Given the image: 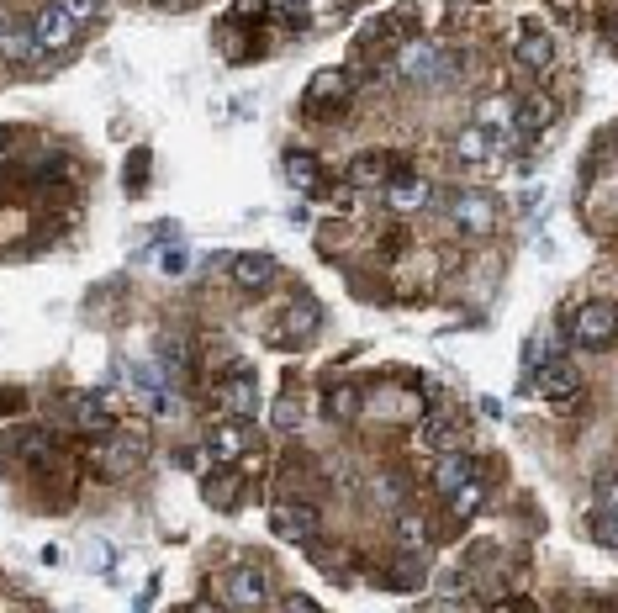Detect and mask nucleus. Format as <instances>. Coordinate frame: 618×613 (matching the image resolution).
I'll return each instance as SVG.
<instances>
[{
    "mask_svg": "<svg viewBox=\"0 0 618 613\" xmlns=\"http://www.w3.org/2000/svg\"><path fill=\"white\" fill-rule=\"evenodd\" d=\"M69 413H74V423H80V429H90V434H106V429H111V407H106L101 392H74V397H69Z\"/></svg>",
    "mask_w": 618,
    "mask_h": 613,
    "instance_id": "23",
    "label": "nucleus"
},
{
    "mask_svg": "<svg viewBox=\"0 0 618 613\" xmlns=\"http://www.w3.org/2000/svg\"><path fill=\"white\" fill-rule=\"evenodd\" d=\"M471 476H476V460L465 455V450H449V455L434 460V476H428V487H434L439 497H455Z\"/></svg>",
    "mask_w": 618,
    "mask_h": 613,
    "instance_id": "16",
    "label": "nucleus"
},
{
    "mask_svg": "<svg viewBox=\"0 0 618 613\" xmlns=\"http://www.w3.org/2000/svg\"><path fill=\"white\" fill-rule=\"evenodd\" d=\"M376 492H381V503H402V497H407V481H402L397 471H386V476L376 481Z\"/></svg>",
    "mask_w": 618,
    "mask_h": 613,
    "instance_id": "32",
    "label": "nucleus"
},
{
    "mask_svg": "<svg viewBox=\"0 0 618 613\" xmlns=\"http://www.w3.org/2000/svg\"><path fill=\"white\" fill-rule=\"evenodd\" d=\"M270 423H275L280 434H291L296 423H302V402H296V397H280V402L270 407Z\"/></svg>",
    "mask_w": 618,
    "mask_h": 613,
    "instance_id": "30",
    "label": "nucleus"
},
{
    "mask_svg": "<svg viewBox=\"0 0 618 613\" xmlns=\"http://www.w3.org/2000/svg\"><path fill=\"white\" fill-rule=\"evenodd\" d=\"M534 392L550 407H571L576 397H582V370L566 365V360H550L545 370H534Z\"/></svg>",
    "mask_w": 618,
    "mask_h": 613,
    "instance_id": "7",
    "label": "nucleus"
},
{
    "mask_svg": "<svg viewBox=\"0 0 618 613\" xmlns=\"http://www.w3.org/2000/svg\"><path fill=\"white\" fill-rule=\"evenodd\" d=\"M37 37H32V27H22V22H11L6 16V27H0V59L6 64H32L37 59Z\"/></svg>",
    "mask_w": 618,
    "mask_h": 613,
    "instance_id": "22",
    "label": "nucleus"
},
{
    "mask_svg": "<svg viewBox=\"0 0 618 613\" xmlns=\"http://www.w3.org/2000/svg\"><path fill=\"white\" fill-rule=\"evenodd\" d=\"M391 170H397V164H391V154H381V148H365V154L349 159V185H360V191H376V185H381V191H386V185L397 180Z\"/></svg>",
    "mask_w": 618,
    "mask_h": 613,
    "instance_id": "15",
    "label": "nucleus"
},
{
    "mask_svg": "<svg viewBox=\"0 0 618 613\" xmlns=\"http://www.w3.org/2000/svg\"><path fill=\"white\" fill-rule=\"evenodd\" d=\"M354 96V74L349 69H317L312 80H307V106H317V111H339L344 101Z\"/></svg>",
    "mask_w": 618,
    "mask_h": 613,
    "instance_id": "10",
    "label": "nucleus"
},
{
    "mask_svg": "<svg viewBox=\"0 0 618 613\" xmlns=\"http://www.w3.org/2000/svg\"><path fill=\"white\" fill-rule=\"evenodd\" d=\"M434 201V191H428V180L423 175H402V180H391L386 185V207L391 212H418Z\"/></svg>",
    "mask_w": 618,
    "mask_h": 613,
    "instance_id": "20",
    "label": "nucleus"
},
{
    "mask_svg": "<svg viewBox=\"0 0 618 613\" xmlns=\"http://www.w3.org/2000/svg\"><path fill=\"white\" fill-rule=\"evenodd\" d=\"M243 444H249V423L243 418H228V423H217V429L206 434V450H212L222 466H233V460L243 455Z\"/></svg>",
    "mask_w": 618,
    "mask_h": 613,
    "instance_id": "18",
    "label": "nucleus"
},
{
    "mask_svg": "<svg viewBox=\"0 0 618 613\" xmlns=\"http://www.w3.org/2000/svg\"><path fill=\"white\" fill-rule=\"evenodd\" d=\"M286 613H323V608H317L307 592H291V598H286Z\"/></svg>",
    "mask_w": 618,
    "mask_h": 613,
    "instance_id": "37",
    "label": "nucleus"
},
{
    "mask_svg": "<svg viewBox=\"0 0 618 613\" xmlns=\"http://www.w3.org/2000/svg\"><path fill=\"white\" fill-rule=\"evenodd\" d=\"M22 407H27L22 392H6V386H0V413H22Z\"/></svg>",
    "mask_w": 618,
    "mask_h": 613,
    "instance_id": "38",
    "label": "nucleus"
},
{
    "mask_svg": "<svg viewBox=\"0 0 618 613\" xmlns=\"http://www.w3.org/2000/svg\"><path fill=\"white\" fill-rule=\"evenodd\" d=\"M492 613H534V608H529V598H502V603H492Z\"/></svg>",
    "mask_w": 618,
    "mask_h": 613,
    "instance_id": "39",
    "label": "nucleus"
},
{
    "mask_svg": "<svg viewBox=\"0 0 618 613\" xmlns=\"http://www.w3.org/2000/svg\"><path fill=\"white\" fill-rule=\"evenodd\" d=\"M465 587H471V582H465V571H444V577H439V592H444V598H460Z\"/></svg>",
    "mask_w": 618,
    "mask_h": 613,
    "instance_id": "36",
    "label": "nucleus"
},
{
    "mask_svg": "<svg viewBox=\"0 0 618 613\" xmlns=\"http://www.w3.org/2000/svg\"><path fill=\"white\" fill-rule=\"evenodd\" d=\"M360 407H365V397L354 392V386H333L328 392V413L333 418H349V413H360Z\"/></svg>",
    "mask_w": 618,
    "mask_h": 613,
    "instance_id": "29",
    "label": "nucleus"
},
{
    "mask_svg": "<svg viewBox=\"0 0 618 613\" xmlns=\"http://www.w3.org/2000/svg\"><path fill=\"white\" fill-rule=\"evenodd\" d=\"M228 270H233V286H238V291H270V286H275V275H280L275 254H259V249L238 254Z\"/></svg>",
    "mask_w": 618,
    "mask_h": 613,
    "instance_id": "13",
    "label": "nucleus"
},
{
    "mask_svg": "<svg viewBox=\"0 0 618 613\" xmlns=\"http://www.w3.org/2000/svg\"><path fill=\"white\" fill-rule=\"evenodd\" d=\"M555 101L545 96V90H529V96H518V111H513V117H518V133L523 138H529V133H545V127L555 122Z\"/></svg>",
    "mask_w": 618,
    "mask_h": 613,
    "instance_id": "17",
    "label": "nucleus"
},
{
    "mask_svg": "<svg viewBox=\"0 0 618 613\" xmlns=\"http://www.w3.org/2000/svg\"><path fill=\"white\" fill-rule=\"evenodd\" d=\"M391 69H397V80H407V85H439V80H455L460 74V59L455 53H444V48H434V43H402L397 48V59H391Z\"/></svg>",
    "mask_w": 618,
    "mask_h": 613,
    "instance_id": "1",
    "label": "nucleus"
},
{
    "mask_svg": "<svg viewBox=\"0 0 618 613\" xmlns=\"http://www.w3.org/2000/svg\"><path fill=\"white\" fill-rule=\"evenodd\" d=\"M159 6H180V0H159Z\"/></svg>",
    "mask_w": 618,
    "mask_h": 613,
    "instance_id": "45",
    "label": "nucleus"
},
{
    "mask_svg": "<svg viewBox=\"0 0 618 613\" xmlns=\"http://www.w3.org/2000/svg\"><path fill=\"white\" fill-rule=\"evenodd\" d=\"M32 37H37V48H43V53H64V48L80 43V22H74L59 0H48V6L32 11Z\"/></svg>",
    "mask_w": 618,
    "mask_h": 613,
    "instance_id": "4",
    "label": "nucleus"
},
{
    "mask_svg": "<svg viewBox=\"0 0 618 613\" xmlns=\"http://www.w3.org/2000/svg\"><path fill=\"white\" fill-rule=\"evenodd\" d=\"M286 180L296 185V191H317V185H323V164H317L312 154H302V148H291L286 154Z\"/></svg>",
    "mask_w": 618,
    "mask_h": 613,
    "instance_id": "25",
    "label": "nucleus"
},
{
    "mask_svg": "<svg viewBox=\"0 0 618 613\" xmlns=\"http://www.w3.org/2000/svg\"><path fill=\"white\" fill-rule=\"evenodd\" d=\"M11 138H16L11 127H0V154H11Z\"/></svg>",
    "mask_w": 618,
    "mask_h": 613,
    "instance_id": "43",
    "label": "nucleus"
},
{
    "mask_svg": "<svg viewBox=\"0 0 618 613\" xmlns=\"http://www.w3.org/2000/svg\"><path fill=\"white\" fill-rule=\"evenodd\" d=\"M391 534H397V545L402 550H423L428 540H434V524H428V518L423 513H397V518H391Z\"/></svg>",
    "mask_w": 618,
    "mask_h": 613,
    "instance_id": "24",
    "label": "nucleus"
},
{
    "mask_svg": "<svg viewBox=\"0 0 618 613\" xmlns=\"http://www.w3.org/2000/svg\"><path fill=\"white\" fill-rule=\"evenodd\" d=\"M159 270H164V275H185V270H191V254H185V249H164Z\"/></svg>",
    "mask_w": 618,
    "mask_h": 613,
    "instance_id": "34",
    "label": "nucleus"
},
{
    "mask_svg": "<svg viewBox=\"0 0 618 613\" xmlns=\"http://www.w3.org/2000/svg\"><path fill=\"white\" fill-rule=\"evenodd\" d=\"M217 402H222V413H228V418H243V423H249V418L259 413V376H254L249 365H238L233 381L217 386Z\"/></svg>",
    "mask_w": 618,
    "mask_h": 613,
    "instance_id": "9",
    "label": "nucleus"
},
{
    "mask_svg": "<svg viewBox=\"0 0 618 613\" xmlns=\"http://www.w3.org/2000/svg\"><path fill=\"white\" fill-rule=\"evenodd\" d=\"M0 27H6V11H0Z\"/></svg>",
    "mask_w": 618,
    "mask_h": 613,
    "instance_id": "46",
    "label": "nucleus"
},
{
    "mask_svg": "<svg viewBox=\"0 0 618 613\" xmlns=\"http://www.w3.org/2000/svg\"><path fill=\"white\" fill-rule=\"evenodd\" d=\"M265 524L275 540H286V545H312V540H323V518H317V508L307 503H275L265 513Z\"/></svg>",
    "mask_w": 618,
    "mask_h": 613,
    "instance_id": "3",
    "label": "nucleus"
},
{
    "mask_svg": "<svg viewBox=\"0 0 618 613\" xmlns=\"http://www.w3.org/2000/svg\"><path fill=\"white\" fill-rule=\"evenodd\" d=\"M259 6H265V0H238V22H249V16H259Z\"/></svg>",
    "mask_w": 618,
    "mask_h": 613,
    "instance_id": "40",
    "label": "nucleus"
},
{
    "mask_svg": "<svg viewBox=\"0 0 618 613\" xmlns=\"http://www.w3.org/2000/svg\"><path fill=\"white\" fill-rule=\"evenodd\" d=\"M11 450H16V460H22V466H53V434L48 429H16L11 434Z\"/></svg>",
    "mask_w": 618,
    "mask_h": 613,
    "instance_id": "19",
    "label": "nucleus"
},
{
    "mask_svg": "<svg viewBox=\"0 0 618 613\" xmlns=\"http://www.w3.org/2000/svg\"><path fill=\"white\" fill-rule=\"evenodd\" d=\"M571 339L576 349H592V355H603V349L618 339V307L608 296H597V302H582L571 318Z\"/></svg>",
    "mask_w": 618,
    "mask_h": 613,
    "instance_id": "2",
    "label": "nucleus"
},
{
    "mask_svg": "<svg viewBox=\"0 0 618 613\" xmlns=\"http://www.w3.org/2000/svg\"><path fill=\"white\" fill-rule=\"evenodd\" d=\"M206 503H212V508H233L238 503V471L233 466L206 476Z\"/></svg>",
    "mask_w": 618,
    "mask_h": 613,
    "instance_id": "27",
    "label": "nucleus"
},
{
    "mask_svg": "<svg viewBox=\"0 0 618 613\" xmlns=\"http://www.w3.org/2000/svg\"><path fill=\"white\" fill-rule=\"evenodd\" d=\"M381 582H386L391 592H418V587H423V566H418V555L407 550L397 566H386V571H381Z\"/></svg>",
    "mask_w": 618,
    "mask_h": 613,
    "instance_id": "26",
    "label": "nucleus"
},
{
    "mask_svg": "<svg viewBox=\"0 0 618 613\" xmlns=\"http://www.w3.org/2000/svg\"><path fill=\"white\" fill-rule=\"evenodd\" d=\"M127 175H148V154H133V159H127Z\"/></svg>",
    "mask_w": 618,
    "mask_h": 613,
    "instance_id": "41",
    "label": "nucleus"
},
{
    "mask_svg": "<svg viewBox=\"0 0 618 613\" xmlns=\"http://www.w3.org/2000/svg\"><path fill=\"white\" fill-rule=\"evenodd\" d=\"M592 540L608 545V550H618V508H613V513H592Z\"/></svg>",
    "mask_w": 618,
    "mask_h": 613,
    "instance_id": "31",
    "label": "nucleus"
},
{
    "mask_svg": "<svg viewBox=\"0 0 618 613\" xmlns=\"http://www.w3.org/2000/svg\"><path fill=\"white\" fill-rule=\"evenodd\" d=\"M449 148H455V159H460V164H486V159H497V143H492V133H486L481 122L460 127V133H455V143H449Z\"/></svg>",
    "mask_w": 618,
    "mask_h": 613,
    "instance_id": "21",
    "label": "nucleus"
},
{
    "mask_svg": "<svg viewBox=\"0 0 618 613\" xmlns=\"http://www.w3.org/2000/svg\"><path fill=\"white\" fill-rule=\"evenodd\" d=\"M143 455H148V434L122 429V434H111V439H106V450H101V471H111V476H127V471H133Z\"/></svg>",
    "mask_w": 618,
    "mask_h": 613,
    "instance_id": "12",
    "label": "nucleus"
},
{
    "mask_svg": "<svg viewBox=\"0 0 618 613\" xmlns=\"http://www.w3.org/2000/svg\"><path fill=\"white\" fill-rule=\"evenodd\" d=\"M513 59H518L523 69L545 74V69L555 64V37H550L545 27H518V37H513Z\"/></svg>",
    "mask_w": 618,
    "mask_h": 613,
    "instance_id": "14",
    "label": "nucleus"
},
{
    "mask_svg": "<svg viewBox=\"0 0 618 613\" xmlns=\"http://www.w3.org/2000/svg\"><path fill=\"white\" fill-rule=\"evenodd\" d=\"M32 175H37V180L48 185V180H64V175H69V164H64V159H43V164H37Z\"/></svg>",
    "mask_w": 618,
    "mask_h": 613,
    "instance_id": "35",
    "label": "nucleus"
},
{
    "mask_svg": "<svg viewBox=\"0 0 618 613\" xmlns=\"http://www.w3.org/2000/svg\"><path fill=\"white\" fill-rule=\"evenodd\" d=\"M418 439H423V450H434V455H449V450H465V423L455 413H428L418 423Z\"/></svg>",
    "mask_w": 618,
    "mask_h": 613,
    "instance_id": "11",
    "label": "nucleus"
},
{
    "mask_svg": "<svg viewBox=\"0 0 618 613\" xmlns=\"http://www.w3.org/2000/svg\"><path fill=\"white\" fill-rule=\"evenodd\" d=\"M603 37H608V43L618 48V16H608V22H603Z\"/></svg>",
    "mask_w": 618,
    "mask_h": 613,
    "instance_id": "42",
    "label": "nucleus"
},
{
    "mask_svg": "<svg viewBox=\"0 0 618 613\" xmlns=\"http://www.w3.org/2000/svg\"><path fill=\"white\" fill-rule=\"evenodd\" d=\"M222 603L228 608H265L270 603V577L254 566H233L228 577H222Z\"/></svg>",
    "mask_w": 618,
    "mask_h": 613,
    "instance_id": "8",
    "label": "nucleus"
},
{
    "mask_svg": "<svg viewBox=\"0 0 618 613\" xmlns=\"http://www.w3.org/2000/svg\"><path fill=\"white\" fill-rule=\"evenodd\" d=\"M317 323H323V307H317V296H291L286 307H280V318L270 328V344H302L317 333Z\"/></svg>",
    "mask_w": 618,
    "mask_h": 613,
    "instance_id": "5",
    "label": "nucleus"
},
{
    "mask_svg": "<svg viewBox=\"0 0 618 613\" xmlns=\"http://www.w3.org/2000/svg\"><path fill=\"white\" fill-rule=\"evenodd\" d=\"M59 6H64V11H69L80 27H85V22H96V16H101V0H59Z\"/></svg>",
    "mask_w": 618,
    "mask_h": 613,
    "instance_id": "33",
    "label": "nucleus"
},
{
    "mask_svg": "<svg viewBox=\"0 0 618 613\" xmlns=\"http://www.w3.org/2000/svg\"><path fill=\"white\" fill-rule=\"evenodd\" d=\"M191 613H222V603H196Z\"/></svg>",
    "mask_w": 618,
    "mask_h": 613,
    "instance_id": "44",
    "label": "nucleus"
},
{
    "mask_svg": "<svg viewBox=\"0 0 618 613\" xmlns=\"http://www.w3.org/2000/svg\"><path fill=\"white\" fill-rule=\"evenodd\" d=\"M449 222L465 238H486V233H497V207L481 191H460V196H449Z\"/></svg>",
    "mask_w": 618,
    "mask_h": 613,
    "instance_id": "6",
    "label": "nucleus"
},
{
    "mask_svg": "<svg viewBox=\"0 0 618 613\" xmlns=\"http://www.w3.org/2000/svg\"><path fill=\"white\" fill-rule=\"evenodd\" d=\"M449 503H455V518H471V513L486 503V487H481V476H471V481H465V487H460L455 497H449Z\"/></svg>",
    "mask_w": 618,
    "mask_h": 613,
    "instance_id": "28",
    "label": "nucleus"
}]
</instances>
